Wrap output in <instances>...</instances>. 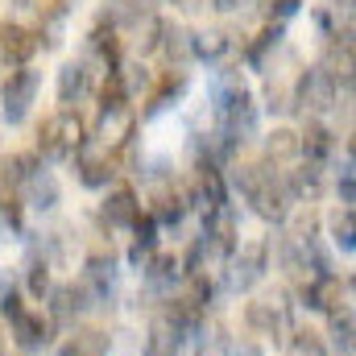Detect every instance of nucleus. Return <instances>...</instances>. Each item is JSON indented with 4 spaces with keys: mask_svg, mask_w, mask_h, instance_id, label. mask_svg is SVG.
Returning a JSON list of instances; mask_svg holds the SVG:
<instances>
[{
    "mask_svg": "<svg viewBox=\"0 0 356 356\" xmlns=\"http://www.w3.org/2000/svg\"><path fill=\"white\" fill-rule=\"evenodd\" d=\"M0 195H8V178H4V158H0Z\"/></svg>",
    "mask_w": 356,
    "mask_h": 356,
    "instance_id": "39",
    "label": "nucleus"
},
{
    "mask_svg": "<svg viewBox=\"0 0 356 356\" xmlns=\"http://www.w3.org/2000/svg\"><path fill=\"white\" fill-rule=\"evenodd\" d=\"M91 88V75H88V67L83 63H67L63 71H58V99L71 108V104H79L83 95H88Z\"/></svg>",
    "mask_w": 356,
    "mask_h": 356,
    "instance_id": "17",
    "label": "nucleus"
},
{
    "mask_svg": "<svg viewBox=\"0 0 356 356\" xmlns=\"http://www.w3.org/2000/svg\"><path fill=\"white\" fill-rule=\"evenodd\" d=\"M266 257H269V245H245L241 249V261H236V273H232V286L236 290H249L253 282H261V273H266Z\"/></svg>",
    "mask_w": 356,
    "mask_h": 356,
    "instance_id": "14",
    "label": "nucleus"
},
{
    "mask_svg": "<svg viewBox=\"0 0 356 356\" xmlns=\"http://www.w3.org/2000/svg\"><path fill=\"white\" fill-rule=\"evenodd\" d=\"M232 182H236V191L245 195V203L261 216V220H269V224H282L286 216H290V191H286V178L277 175V170H269L266 162H257V166H236V175H232Z\"/></svg>",
    "mask_w": 356,
    "mask_h": 356,
    "instance_id": "1",
    "label": "nucleus"
},
{
    "mask_svg": "<svg viewBox=\"0 0 356 356\" xmlns=\"http://www.w3.org/2000/svg\"><path fill=\"white\" fill-rule=\"evenodd\" d=\"M124 108H129V91L120 83V71L108 75V79H99V116L104 112H124Z\"/></svg>",
    "mask_w": 356,
    "mask_h": 356,
    "instance_id": "24",
    "label": "nucleus"
},
{
    "mask_svg": "<svg viewBox=\"0 0 356 356\" xmlns=\"http://www.w3.org/2000/svg\"><path fill=\"white\" fill-rule=\"evenodd\" d=\"M332 149H336V137H332V129H327L323 120H307V129L298 133V154L307 158V166H319V162H327V158H332Z\"/></svg>",
    "mask_w": 356,
    "mask_h": 356,
    "instance_id": "9",
    "label": "nucleus"
},
{
    "mask_svg": "<svg viewBox=\"0 0 356 356\" xmlns=\"http://www.w3.org/2000/svg\"><path fill=\"white\" fill-rule=\"evenodd\" d=\"M141 216V203H137V191L133 186H116L108 199H104V220L112 228H133V220Z\"/></svg>",
    "mask_w": 356,
    "mask_h": 356,
    "instance_id": "11",
    "label": "nucleus"
},
{
    "mask_svg": "<svg viewBox=\"0 0 356 356\" xmlns=\"http://www.w3.org/2000/svg\"><path fill=\"white\" fill-rule=\"evenodd\" d=\"M116 175V162L112 154H91V149H79V182L83 186H108V178Z\"/></svg>",
    "mask_w": 356,
    "mask_h": 356,
    "instance_id": "15",
    "label": "nucleus"
},
{
    "mask_svg": "<svg viewBox=\"0 0 356 356\" xmlns=\"http://www.w3.org/2000/svg\"><path fill=\"white\" fill-rule=\"evenodd\" d=\"M29 290H33V298H46L50 294V266H46V257H33L29 261Z\"/></svg>",
    "mask_w": 356,
    "mask_h": 356,
    "instance_id": "32",
    "label": "nucleus"
},
{
    "mask_svg": "<svg viewBox=\"0 0 356 356\" xmlns=\"http://www.w3.org/2000/svg\"><path fill=\"white\" fill-rule=\"evenodd\" d=\"M145 269H149V282H154V286H170L178 277V257L175 253H158V257L145 261Z\"/></svg>",
    "mask_w": 356,
    "mask_h": 356,
    "instance_id": "28",
    "label": "nucleus"
},
{
    "mask_svg": "<svg viewBox=\"0 0 356 356\" xmlns=\"http://www.w3.org/2000/svg\"><path fill=\"white\" fill-rule=\"evenodd\" d=\"M182 88H186V75H182V71H166V79L149 91V99H145V112H141V116H158L162 108H170V104H175V95Z\"/></svg>",
    "mask_w": 356,
    "mask_h": 356,
    "instance_id": "20",
    "label": "nucleus"
},
{
    "mask_svg": "<svg viewBox=\"0 0 356 356\" xmlns=\"http://www.w3.org/2000/svg\"><path fill=\"white\" fill-rule=\"evenodd\" d=\"M154 245H158V220H154L149 211H141V216L133 220V249H129V257H133L137 266H145V261L154 257Z\"/></svg>",
    "mask_w": 356,
    "mask_h": 356,
    "instance_id": "16",
    "label": "nucleus"
},
{
    "mask_svg": "<svg viewBox=\"0 0 356 356\" xmlns=\"http://www.w3.org/2000/svg\"><path fill=\"white\" fill-rule=\"evenodd\" d=\"M311 108V112H327L336 108V79L323 71V67H307L298 79H294V91H290V108Z\"/></svg>",
    "mask_w": 356,
    "mask_h": 356,
    "instance_id": "3",
    "label": "nucleus"
},
{
    "mask_svg": "<svg viewBox=\"0 0 356 356\" xmlns=\"http://www.w3.org/2000/svg\"><path fill=\"white\" fill-rule=\"evenodd\" d=\"M332 332H336V344H344V353H348L353 348V311L332 315Z\"/></svg>",
    "mask_w": 356,
    "mask_h": 356,
    "instance_id": "33",
    "label": "nucleus"
},
{
    "mask_svg": "<svg viewBox=\"0 0 356 356\" xmlns=\"http://www.w3.org/2000/svg\"><path fill=\"white\" fill-rule=\"evenodd\" d=\"M112 277H116L112 253H108V257H104V253H95V257H88V266H83L79 290H83V294H91V298H104V294L112 290Z\"/></svg>",
    "mask_w": 356,
    "mask_h": 356,
    "instance_id": "13",
    "label": "nucleus"
},
{
    "mask_svg": "<svg viewBox=\"0 0 356 356\" xmlns=\"http://www.w3.org/2000/svg\"><path fill=\"white\" fill-rule=\"evenodd\" d=\"M332 236H336V245L344 249V253H353V207H344V211H336L332 216Z\"/></svg>",
    "mask_w": 356,
    "mask_h": 356,
    "instance_id": "30",
    "label": "nucleus"
},
{
    "mask_svg": "<svg viewBox=\"0 0 356 356\" xmlns=\"http://www.w3.org/2000/svg\"><path fill=\"white\" fill-rule=\"evenodd\" d=\"M58 356H108V332H99V327H79L63 348Z\"/></svg>",
    "mask_w": 356,
    "mask_h": 356,
    "instance_id": "18",
    "label": "nucleus"
},
{
    "mask_svg": "<svg viewBox=\"0 0 356 356\" xmlns=\"http://www.w3.org/2000/svg\"><path fill=\"white\" fill-rule=\"evenodd\" d=\"M88 294L79 290V282H71V286H58L54 290V319H71V315H79L88 302H83Z\"/></svg>",
    "mask_w": 356,
    "mask_h": 356,
    "instance_id": "25",
    "label": "nucleus"
},
{
    "mask_svg": "<svg viewBox=\"0 0 356 356\" xmlns=\"http://www.w3.org/2000/svg\"><path fill=\"white\" fill-rule=\"evenodd\" d=\"M25 195H29V203H33V207H42V211H46V207H54V203H58V182L46 175V170H38V175L25 182Z\"/></svg>",
    "mask_w": 356,
    "mask_h": 356,
    "instance_id": "23",
    "label": "nucleus"
},
{
    "mask_svg": "<svg viewBox=\"0 0 356 356\" xmlns=\"http://www.w3.org/2000/svg\"><path fill=\"white\" fill-rule=\"evenodd\" d=\"M0 356H4V336H0Z\"/></svg>",
    "mask_w": 356,
    "mask_h": 356,
    "instance_id": "40",
    "label": "nucleus"
},
{
    "mask_svg": "<svg viewBox=\"0 0 356 356\" xmlns=\"http://www.w3.org/2000/svg\"><path fill=\"white\" fill-rule=\"evenodd\" d=\"M21 4H29V0H21Z\"/></svg>",
    "mask_w": 356,
    "mask_h": 356,
    "instance_id": "41",
    "label": "nucleus"
},
{
    "mask_svg": "<svg viewBox=\"0 0 356 356\" xmlns=\"http://www.w3.org/2000/svg\"><path fill=\"white\" fill-rule=\"evenodd\" d=\"M178 8H182V13H195V8H199V4H203V0H175Z\"/></svg>",
    "mask_w": 356,
    "mask_h": 356,
    "instance_id": "38",
    "label": "nucleus"
},
{
    "mask_svg": "<svg viewBox=\"0 0 356 356\" xmlns=\"http://www.w3.org/2000/svg\"><path fill=\"white\" fill-rule=\"evenodd\" d=\"M83 145H88V137H83V120H79L71 108L46 116L42 129H38V154L50 158V162H63V158L79 154Z\"/></svg>",
    "mask_w": 356,
    "mask_h": 356,
    "instance_id": "2",
    "label": "nucleus"
},
{
    "mask_svg": "<svg viewBox=\"0 0 356 356\" xmlns=\"http://www.w3.org/2000/svg\"><path fill=\"white\" fill-rule=\"evenodd\" d=\"M290 353L294 356H323V340H319V332L298 327V332L290 336Z\"/></svg>",
    "mask_w": 356,
    "mask_h": 356,
    "instance_id": "29",
    "label": "nucleus"
},
{
    "mask_svg": "<svg viewBox=\"0 0 356 356\" xmlns=\"http://www.w3.org/2000/svg\"><path fill=\"white\" fill-rule=\"evenodd\" d=\"M38 46H42V38L33 33V29H25V25H0V58H4V67H29V58L38 54Z\"/></svg>",
    "mask_w": 356,
    "mask_h": 356,
    "instance_id": "7",
    "label": "nucleus"
},
{
    "mask_svg": "<svg viewBox=\"0 0 356 356\" xmlns=\"http://www.w3.org/2000/svg\"><path fill=\"white\" fill-rule=\"evenodd\" d=\"M154 203H158V207H154L149 216H154L158 224H178L182 211H186V195H178V191H170V186H162V191L154 195Z\"/></svg>",
    "mask_w": 356,
    "mask_h": 356,
    "instance_id": "22",
    "label": "nucleus"
},
{
    "mask_svg": "<svg viewBox=\"0 0 356 356\" xmlns=\"http://www.w3.org/2000/svg\"><path fill=\"white\" fill-rule=\"evenodd\" d=\"M186 50L199 63H220L232 50V38H228V29H199V33H186Z\"/></svg>",
    "mask_w": 356,
    "mask_h": 356,
    "instance_id": "10",
    "label": "nucleus"
},
{
    "mask_svg": "<svg viewBox=\"0 0 356 356\" xmlns=\"http://www.w3.org/2000/svg\"><path fill=\"white\" fill-rule=\"evenodd\" d=\"M178 340H182L178 327L166 315H158L149 327V340H145V356H178Z\"/></svg>",
    "mask_w": 356,
    "mask_h": 356,
    "instance_id": "19",
    "label": "nucleus"
},
{
    "mask_svg": "<svg viewBox=\"0 0 356 356\" xmlns=\"http://www.w3.org/2000/svg\"><path fill=\"white\" fill-rule=\"evenodd\" d=\"M186 203H195L203 216L228 207V186H224V178H220V170H216L211 158H199V166H195V186H191Z\"/></svg>",
    "mask_w": 356,
    "mask_h": 356,
    "instance_id": "6",
    "label": "nucleus"
},
{
    "mask_svg": "<svg viewBox=\"0 0 356 356\" xmlns=\"http://www.w3.org/2000/svg\"><path fill=\"white\" fill-rule=\"evenodd\" d=\"M245 323L257 332V336H277L290 319H286V302H249L245 307Z\"/></svg>",
    "mask_w": 356,
    "mask_h": 356,
    "instance_id": "12",
    "label": "nucleus"
},
{
    "mask_svg": "<svg viewBox=\"0 0 356 356\" xmlns=\"http://www.w3.org/2000/svg\"><path fill=\"white\" fill-rule=\"evenodd\" d=\"M158 46L166 50V58L175 63V58H186L191 50H186V33L178 29L175 21H162V33H158Z\"/></svg>",
    "mask_w": 356,
    "mask_h": 356,
    "instance_id": "27",
    "label": "nucleus"
},
{
    "mask_svg": "<svg viewBox=\"0 0 356 356\" xmlns=\"http://www.w3.org/2000/svg\"><path fill=\"white\" fill-rule=\"evenodd\" d=\"M302 298H307V307H319V311H327V315H340V311H348V302H353V277L319 273V277L302 290Z\"/></svg>",
    "mask_w": 356,
    "mask_h": 356,
    "instance_id": "5",
    "label": "nucleus"
},
{
    "mask_svg": "<svg viewBox=\"0 0 356 356\" xmlns=\"http://www.w3.org/2000/svg\"><path fill=\"white\" fill-rule=\"evenodd\" d=\"M282 38H286V33H282V25H277V21H269L266 29L257 33V42H253L249 50H245V58H249V67H266L269 50H277V46H282Z\"/></svg>",
    "mask_w": 356,
    "mask_h": 356,
    "instance_id": "21",
    "label": "nucleus"
},
{
    "mask_svg": "<svg viewBox=\"0 0 356 356\" xmlns=\"http://www.w3.org/2000/svg\"><path fill=\"white\" fill-rule=\"evenodd\" d=\"M0 232H21V199L0 195Z\"/></svg>",
    "mask_w": 356,
    "mask_h": 356,
    "instance_id": "31",
    "label": "nucleus"
},
{
    "mask_svg": "<svg viewBox=\"0 0 356 356\" xmlns=\"http://www.w3.org/2000/svg\"><path fill=\"white\" fill-rule=\"evenodd\" d=\"M29 4L42 13V21H58L67 13V0H29Z\"/></svg>",
    "mask_w": 356,
    "mask_h": 356,
    "instance_id": "34",
    "label": "nucleus"
},
{
    "mask_svg": "<svg viewBox=\"0 0 356 356\" xmlns=\"http://www.w3.org/2000/svg\"><path fill=\"white\" fill-rule=\"evenodd\" d=\"M298 8H302V0H269V17H273L277 25H282L286 17H294Z\"/></svg>",
    "mask_w": 356,
    "mask_h": 356,
    "instance_id": "35",
    "label": "nucleus"
},
{
    "mask_svg": "<svg viewBox=\"0 0 356 356\" xmlns=\"http://www.w3.org/2000/svg\"><path fill=\"white\" fill-rule=\"evenodd\" d=\"M266 154L269 162H286V158H294L298 154V133H290V129H273L266 141Z\"/></svg>",
    "mask_w": 356,
    "mask_h": 356,
    "instance_id": "26",
    "label": "nucleus"
},
{
    "mask_svg": "<svg viewBox=\"0 0 356 356\" xmlns=\"http://www.w3.org/2000/svg\"><path fill=\"white\" fill-rule=\"evenodd\" d=\"M340 199H344V207H353V158L340 170Z\"/></svg>",
    "mask_w": 356,
    "mask_h": 356,
    "instance_id": "36",
    "label": "nucleus"
},
{
    "mask_svg": "<svg viewBox=\"0 0 356 356\" xmlns=\"http://www.w3.org/2000/svg\"><path fill=\"white\" fill-rule=\"evenodd\" d=\"M8 327H13V340H17L21 348H42V344H50V319L38 315V311H29V307H21V311L8 319Z\"/></svg>",
    "mask_w": 356,
    "mask_h": 356,
    "instance_id": "8",
    "label": "nucleus"
},
{
    "mask_svg": "<svg viewBox=\"0 0 356 356\" xmlns=\"http://www.w3.org/2000/svg\"><path fill=\"white\" fill-rule=\"evenodd\" d=\"M211 4H216L220 13H232V8H241V0H211Z\"/></svg>",
    "mask_w": 356,
    "mask_h": 356,
    "instance_id": "37",
    "label": "nucleus"
},
{
    "mask_svg": "<svg viewBox=\"0 0 356 356\" xmlns=\"http://www.w3.org/2000/svg\"><path fill=\"white\" fill-rule=\"evenodd\" d=\"M33 95H38V71H29V67L8 71V79H4V88H0V99H4V120H8V124H21V120L29 116Z\"/></svg>",
    "mask_w": 356,
    "mask_h": 356,
    "instance_id": "4",
    "label": "nucleus"
}]
</instances>
